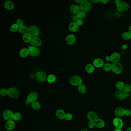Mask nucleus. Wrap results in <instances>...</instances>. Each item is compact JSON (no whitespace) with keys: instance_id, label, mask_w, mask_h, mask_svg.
Here are the masks:
<instances>
[{"instance_id":"obj_55","label":"nucleus","mask_w":131,"mask_h":131,"mask_svg":"<svg viewBox=\"0 0 131 131\" xmlns=\"http://www.w3.org/2000/svg\"><path fill=\"white\" fill-rule=\"evenodd\" d=\"M80 131H89L87 129H83L82 130H81Z\"/></svg>"},{"instance_id":"obj_10","label":"nucleus","mask_w":131,"mask_h":131,"mask_svg":"<svg viewBox=\"0 0 131 131\" xmlns=\"http://www.w3.org/2000/svg\"><path fill=\"white\" fill-rule=\"evenodd\" d=\"M127 93H126L124 90H119L116 93L115 96L116 98L119 100H123L126 97Z\"/></svg>"},{"instance_id":"obj_27","label":"nucleus","mask_w":131,"mask_h":131,"mask_svg":"<svg viewBox=\"0 0 131 131\" xmlns=\"http://www.w3.org/2000/svg\"><path fill=\"white\" fill-rule=\"evenodd\" d=\"M32 38H33L29 33L24 34L22 36L23 40L25 42L28 43L31 42Z\"/></svg>"},{"instance_id":"obj_1","label":"nucleus","mask_w":131,"mask_h":131,"mask_svg":"<svg viewBox=\"0 0 131 131\" xmlns=\"http://www.w3.org/2000/svg\"><path fill=\"white\" fill-rule=\"evenodd\" d=\"M80 8L82 11L87 13L91 10L92 6L91 4L87 0H83L80 5Z\"/></svg>"},{"instance_id":"obj_49","label":"nucleus","mask_w":131,"mask_h":131,"mask_svg":"<svg viewBox=\"0 0 131 131\" xmlns=\"http://www.w3.org/2000/svg\"><path fill=\"white\" fill-rule=\"evenodd\" d=\"M74 1L75 2H77V3H80L81 4L82 2H83V0H75Z\"/></svg>"},{"instance_id":"obj_50","label":"nucleus","mask_w":131,"mask_h":131,"mask_svg":"<svg viewBox=\"0 0 131 131\" xmlns=\"http://www.w3.org/2000/svg\"><path fill=\"white\" fill-rule=\"evenodd\" d=\"M114 131H122L121 128H115L114 129Z\"/></svg>"},{"instance_id":"obj_39","label":"nucleus","mask_w":131,"mask_h":131,"mask_svg":"<svg viewBox=\"0 0 131 131\" xmlns=\"http://www.w3.org/2000/svg\"><path fill=\"white\" fill-rule=\"evenodd\" d=\"M124 90L125 91L126 93H128L131 91V86L129 84H126L125 85L124 88Z\"/></svg>"},{"instance_id":"obj_33","label":"nucleus","mask_w":131,"mask_h":131,"mask_svg":"<svg viewBox=\"0 0 131 131\" xmlns=\"http://www.w3.org/2000/svg\"><path fill=\"white\" fill-rule=\"evenodd\" d=\"M125 84L122 82H118L116 84V87L119 90H123L125 86Z\"/></svg>"},{"instance_id":"obj_18","label":"nucleus","mask_w":131,"mask_h":131,"mask_svg":"<svg viewBox=\"0 0 131 131\" xmlns=\"http://www.w3.org/2000/svg\"><path fill=\"white\" fill-rule=\"evenodd\" d=\"M111 61L113 63L118 62V61L120 60V56L118 53L115 52L112 54L110 56Z\"/></svg>"},{"instance_id":"obj_42","label":"nucleus","mask_w":131,"mask_h":131,"mask_svg":"<svg viewBox=\"0 0 131 131\" xmlns=\"http://www.w3.org/2000/svg\"><path fill=\"white\" fill-rule=\"evenodd\" d=\"M23 21L21 19H18L17 20V24L19 26V27H20V26H22L23 25Z\"/></svg>"},{"instance_id":"obj_38","label":"nucleus","mask_w":131,"mask_h":131,"mask_svg":"<svg viewBox=\"0 0 131 131\" xmlns=\"http://www.w3.org/2000/svg\"><path fill=\"white\" fill-rule=\"evenodd\" d=\"M77 16L79 19H83L86 16V14L82 11H80L77 14Z\"/></svg>"},{"instance_id":"obj_53","label":"nucleus","mask_w":131,"mask_h":131,"mask_svg":"<svg viewBox=\"0 0 131 131\" xmlns=\"http://www.w3.org/2000/svg\"><path fill=\"white\" fill-rule=\"evenodd\" d=\"M120 1H119V0H116L115 1V3L116 4H119L120 2Z\"/></svg>"},{"instance_id":"obj_19","label":"nucleus","mask_w":131,"mask_h":131,"mask_svg":"<svg viewBox=\"0 0 131 131\" xmlns=\"http://www.w3.org/2000/svg\"><path fill=\"white\" fill-rule=\"evenodd\" d=\"M15 126V123L13 120H10L6 122L5 123V128L8 131L12 130Z\"/></svg>"},{"instance_id":"obj_5","label":"nucleus","mask_w":131,"mask_h":131,"mask_svg":"<svg viewBox=\"0 0 131 131\" xmlns=\"http://www.w3.org/2000/svg\"><path fill=\"white\" fill-rule=\"evenodd\" d=\"M70 83L73 86H79L82 84V80L81 78L77 75H74L70 79Z\"/></svg>"},{"instance_id":"obj_11","label":"nucleus","mask_w":131,"mask_h":131,"mask_svg":"<svg viewBox=\"0 0 131 131\" xmlns=\"http://www.w3.org/2000/svg\"><path fill=\"white\" fill-rule=\"evenodd\" d=\"M31 44L35 47H38L42 45V41L40 38L38 37L32 38L31 42Z\"/></svg>"},{"instance_id":"obj_24","label":"nucleus","mask_w":131,"mask_h":131,"mask_svg":"<svg viewBox=\"0 0 131 131\" xmlns=\"http://www.w3.org/2000/svg\"><path fill=\"white\" fill-rule=\"evenodd\" d=\"M5 8L8 10H12L14 8V5L11 1L9 0L6 1L4 3Z\"/></svg>"},{"instance_id":"obj_34","label":"nucleus","mask_w":131,"mask_h":131,"mask_svg":"<svg viewBox=\"0 0 131 131\" xmlns=\"http://www.w3.org/2000/svg\"><path fill=\"white\" fill-rule=\"evenodd\" d=\"M22 118V115L19 112H16L14 114L13 120L16 121H18Z\"/></svg>"},{"instance_id":"obj_37","label":"nucleus","mask_w":131,"mask_h":131,"mask_svg":"<svg viewBox=\"0 0 131 131\" xmlns=\"http://www.w3.org/2000/svg\"><path fill=\"white\" fill-rule=\"evenodd\" d=\"M0 94L2 96H6L8 94V90L5 88L2 89L0 90Z\"/></svg>"},{"instance_id":"obj_2","label":"nucleus","mask_w":131,"mask_h":131,"mask_svg":"<svg viewBox=\"0 0 131 131\" xmlns=\"http://www.w3.org/2000/svg\"><path fill=\"white\" fill-rule=\"evenodd\" d=\"M8 95L12 98L17 99L19 96V91L17 88L12 87L8 89Z\"/></svg>"},{"instance_id":"obj_40","label":"nucleus","mask_w":131,"mask_h":131,"mask_svg":"<svg viewBox=\"0 0 131 131\" xmlns=\"http://www.w3.org/2000/svg\"><path fill=\"white\" fill-rule=\"evenodd\" d=\"M73 118V116L70 113H68L66 114L65 116V119L68 121H70Z\"/></svg>"},{"instance_id":"obj_13","label":"nucleus","mask_w":131,"mask_h":131,"mask_svg":"<svg viewBox=\"0 0 131 131\" xmlns=\"http://www.w3.org/2000/svg\"><path fill=\"white\" fill-rule=\"evenodd\" d=\"M38 98V94L35 92H32L29 94L27 98V100L30 103L36 101Z\"/></svg>"},{"instance_id":"obj_32","label":"nucleus","mask_w":131,"mask_h":131,"mask_svg":"<svg viewBox=\"0 0 131 131\" xmlns=\"http://www.w3.org/2000/svg\"><path fill=\"white\" fill-rule=\"evenodd\" d=\"M19 27L17 24H14L10 26V29L11 32L15 33L19 30Z\"/></svg>"},{"instance_id":"obj_7","label":"nucleus","mask_w":131,"mask_h":131,"mask_svg":"<svg viewBox=\"0 0 131 131\" xmlns=\"http://www.w3.org/2000/svg\"><path fill=\"white\" fill-rule=\"evenodd\" d=\"M3 118L7 121L12 120L14 119V114L12 112L9 110H6L3 113Z\"/></svg>"},{"instance_id":"obj_36","label":"nucleus","mask_w":131,"mask_h":131,"mask_svg":"<svg viewBox=\"0 0 131 131\" xmlns=\"http://www.w3.org/2000/svg\"><path fill=\"white\" fill-rule=\"evenodd\" d=\"M122 37L125 40H129L131 38V34L129 32H126L122 34Z\"/></svg>"},{"instance_id":"obj_44","label":"nucleus","mask_w":131,"mask_h":131,"mask_svg":"<svg viewBox=\"0 0 131 131\" xmlns=\"http://www.w3.org/2000/svg\"><path fill=\"white\" fill-rule=\"evenodd\" d=\"M83 20L82 19H79L76 22V23L79 26H81L82 24H83Z\"/></svg>"},{"instance_id":"obj_31","label":"nucleus","mask_w":131,"mask_h":131,"mask_svg":"<svg viewBox=\"0 0 131 131\" xmlns=\"http://www.w3.org/2000/svg\"><path fill=\"white\" fill-rule=\"evenodd\" d=\"M56 77L54 75H50L47 77V82L50 83H53L56 81Z\"/></svg>"},{"instance_id":"obj_48","label":"nucleus","mask_w":131,"mask_h":131,"mask_svg":"<svg viewBox=\"0 0 131 131\" xmlns=\"http://www.w3.org/2000/svg\"><path fill=\"white\" fill-rule=\"evenodd\" d=\"M105 59L107 61H111V58H110V56H107L105 58Z\"/></svg>"},{"instance_id":"obj_22","label":"nucleus","mask_w":131,"mask_h":131,"mask_svg":"<svg viewBox=\"0 0 131 131\" xmlns=\"http://www.w3.org/2000/svg\"><path fill=\"white\" fill-rule=\"evenodd\" d=\"M95 126L99 128H102L104 127L105 125L104 121L101 119H97L95 122Z\"/></svg>"},{"instance_id":"obj_25","label":"nucleus","mask_w":131,"mask_h":131,"mask_svg":"<svg viewBox=\"0 0 131 131\" xmlns=\"http://www.w3.org/2000/svg\"><path fill=\"white\" fill-rule=\"evenodd\" d=\"M20 56L21 57H25L29 54V50L27 48H23L20 52Z\"/></svg>"},{"instance_id":"obj_43","label":"nucleus","mask_w":131,"mask_h":131,"mask_svg":"<svg viewBox=\"0 0 131 131\" xmlns=\"http://www.w3.org/2000/svg\"><path fill=\"white\" fill-rule=\"evenodd\" d=\"M131 111L129 109H126L125 111V115L126 116H129L131 115Z\"/></svg>"},{"instance_id":"obj_45","label":"nucleus","mask_w":131,"mask_h":131,"mask_svg":"<svg viewBox=\"0 0 131 131\" xmlns=\"http://www.w3.org/2000/svg\"><path fill=\"white\" fill-rule=\"evenodd\" d=\"M79 19L77 16H73V17L72 18V22H76L77 20Z\"/></svg>"},{"instance_id":"obj_15","label":"nucleus","mask_w":131,"mask_h":131,"mask_svg":"<svg viewBox=\"0 0 131 131\" xmlns=\"http://www.w3.org/2000/svg\"><path fill=\"white\" fill-rule=\"evenodd\" d=\"M87 117L90 121L95 122L97 119V114L92 111L89 112L87 114Z\"/></svg>"},{"instance_id":"obj_23","label":"nucleus","mask_w":131,"mask_h":131,"mask_svg":"<svg viewBox=\"0 0 131 131\" xmlns=\"http://www.w3.org/2000/svg\"><path fill=\"white\" fill-rule=\"evenodd\" d=\"M79 25L76 22H72L70 24L69 26V29L72 32H75L77 31Z\"/></svg>"},{"instance_id":"obj_29","label":"nucleus","mask_w":131,"mask_h":131,"mask_svg":"<svg viewBox=\"0 0 131 131\" xmlns=\"http://www.w3.org/2000/svg\"><path fill=\"white\" fill-rule=\"evenodd\" d=\"M85 70L88 73H92L94 70V66L91 64H88L85 66Z\"/></svg>"},{"instance_id":"obj_6","label":"nucleus","mask_w":131,"mask_h":131,"mask_svg":"<svg viewBox=\"0 0 131 131\" xmlns=\"http://www.w3.org/2000/svg\"><path fill=\"white\" fill-rule=\"evenodd\" d=\"M117 9L121 12H125L128 10L129 6L128 3L124 2H120L117 5Z\"/></svg>"},{"instance_id":"obj_30","label":"nucleus","mask_w":131,"mask_h":131,"mask_svg":"<svg viewBox=\"0 0 131 131\" xmlns=\"http://www.w3.org/2000/svg\"><path fill=\"white\" fill-rule=\"evenodd\" d=\"M31 106L34 110H38L41 108V105L40 103L35 101L31 103Z\"/></svg>"},{"instance_id":"obj_35","label":"nucleus","mask_w":131,"mask_h":131,"mask_svg":"<svg viewBox=\"0 0 131 131\" xmlns=\"http://www.w3.org/2000/svg\"><path fill=\"white\" fill-rule=\"evenodd\" d=\"M103 68L105 72H109L112 70V64L106 63L103 66Z\"/></svg>"},{"instance_id":"obj_17","label":"nucleus","mask_w":131,"mask_h":131,"mask_svg":"<svg viewBox=\"0 0 131 131\" xmlns=\"http://www.w3.org/2000/svg\"><path fill=\"white\" fill-rule=\"evenodd\" d=\"M125 110L123 108L120 107L117 108L115 111V115L117 117H122L125 115Z\"/></svg>"},{"instance_id":"obj_3","label":"nucleus","mask_w":131,"mask_h":131,"mask_svg":"<svg viewBox=\"0 0 131 131\" xmlns=\"http://www.w3.org/2000/svg\"><path fill=\"white\" fill-rule=\"evenodd\" d=\"M29 34L31 36L32 38L37 37L39 35L40 31L39 28L35 25H31L29 28Z\"/></svg>"},{"instance_id":"obj_51","label":"nucleus","mask_w":131,"mask_h":131,"mask_svg":"<svg viewBox=\"0 0 131 131\" xmlns=\"http://www.w3.org/2000/svg\"><path fill=\"white\" fill-rule=\"evenodd\" d=\"M122 48L123 49H126V48H127V45H123Z\"/></svg>"},{"instance_id":"obj_28","label":"nucleus","mask_w":131,"mask_h":131,"mask_svg":"<svg viewBox=\"0 0 131 131\" xmlns=\"http://www.w3.org/2000/svg\"><path fill=\"white\" fill-rule=\"evenodd\" d=\"M78 90L79 92L82 94H84L86 93L87 89L85 86L83 84H81L78 87Z\"/></svg>"},{"instance_id":"obj_9","label":"nucleus","mask_w":131,"mask_h":131,"mask_svg":"<svg viewBox=\"0 0 131 131\" xmlns=\"http://www.w3.org/2000/svg\"><path fill=\"white\" fill-rule=\"evenodd\" d=\"M29 54L31 56L36 57L39 56L40 53L39 49L35 47H29Z\"/></svg>"},{"instance_id":"obj_14","label":"nucleus","mask_w":131,"mask_h":131,"mask_svg":"<svg viewBox=\"0 0 131 131\" xmlns=\"http://www.w3.org/2000/svg\"><path fill=\"white\" fill-rule=\"evenodd\" d=\"M66 41L68 44L70 45L74 44L75 42V37L73 34L68 35L66 38Z\"/></svg>"},{"instance_id":"obj_52","label":"nucleus","mask_w":131,"mask_h":131,"mask_svg":"<svg viewBox=\"0 0 131 131\" xmlns=\"http://www.w3.org/2000/svg\"><path fill=\"white\" fill-rule=\"evenodd\" d=\"M129 32L130 33L131 35V25L129 27Z\"/></svg>"},{"instance_id":"obj_41","label":"nucleus","mask_w":131,"mask_h":131,"mask_svg":"<svg viewBox=\"0 0 131 131\" xmlns=\"http://www.w3.org/2000/svg\"><path fill=\"white\" fill-rule=\"evenodd\" d=\"M95 122H93V121H90L89 122V123H88V126L91 129H92V128H94L95 127Z\"/></svg>"},{"instance_id":"obj_54","label":"nucleus","mask_w":131,"mask_h":131,"mask_svg":"<svg viewBox=\"0 0 131 131\" xmlns=\"http://www.w3.org/2000/svg\"><path fill=\"white\" fill-rule=\"evenodd\" d=\"M126 131H131V127L128 128L127 130H126Z\"/></svg>"},{"instance_id":"obj_4","label":"nucleus","mask_w":131,"mask_h":131,"mask_svg":"<svg viewBox=\"0 0 131 131\" xmlns=\"http://www.w3.org/2000/svg\"><path fill=\"white\" fill-rule=\"evenodd\" d=\"M112 70L114 73L116 74H119L123 70L122 66L118 62L113 63L112 64Z\"/></svg>"},{"instance_id":"obj_26","label":"nucleus","mask_w":131,"mask_h":131,"mask_svg":"<svg viewBox=\"0 0 131 131\" xmlns=\"http://www.w3.org/2000/svg\"><path fill=\"white\" fill-rule=\"evenodd\" d=\"M19 31L22 34H25L29 32V28L27 26L23 25L19 27Z\"/></svg>"},{"instance_id":"obj_20","label":"nucleus","mask_w":131,"mask_h":131,"mask_svg":"<svg viewBox=\"0 0 131 131\" xmlns=\"http://www.w3.org/2000/svg\"><path fill=\"white\" fill-rule=\"evenodd\" d=\"M104 62L102 59L97 58L94 59L93 61V65L96 67L100 68L103 66Z\"/></svg>"},{"instance_id":"obj_12","label":"nucleus","mask_w":131,"mask_h":131,"mask_svg":"<svg viewBox=\"0 0 131 131\" xmlns=\"http://www.w3.org/2000/svg\"><path fill=\"white\" fill-rule=\"evenodd\" d=\"M113 123L116 128H121L123 127V121L119 118H115L113 120Z\"/></svg>"},{"instance_id":"obj_21","label":"nucleus","mask_w":131,"mask_h":131,"mask_svg":"<svg viewBox=\"0 0 131 131\" xmlns=\"http://www.w3.org/2000/svg\"><path fill=\"white\" fill-rule=\"evenodd\" d=\"M66 114L65 112L61 109L57 110L56 112V116L57 118L60 120H62L65 118Z\"/></svg>"},{"instance_id":"obj_46","label":"nucleus","mask_w":131,"mask_h":131,"mask_svg":"<svg viewBox=\"0 0 131 131\" xmlns=\"http://www.w3.org/2000/svg\"><path fill=\"white\" fill-rule=\"evenodd\" d=\"M109 1V0H100L101 2H102L103 4H106Z\"/></svg>"},{"instance_id":"obj_16","label":"nucleus","mask_w":131,"mask_h":131,"mask_svg":"<svg viewBox=\"0 0 131 131\" xmlns=\"http://www.w3.org/2000/svg\"><path fill=\"white\" fill-rule=\"evenodd\" d=\"M70 10L72 14H77L80 12L81 10L80 7L76 4H72L70 8Z\"/></svg>"},{"instance_id":"obj_47","label":"nucleus","mask_w":131,"mask_h":131,"mask_svg":"<svg viewBox=\"0 0 131 131\" xmlns=\"http://www.w3.org/2000/svg\"><path fill=\"white\" fill-rule=\"evenodd\" d=\"M90 2H92V3H98L99 2H100V0H90Z\"/></svg>"},{"instance_id":"obj_8","label":"nucleus","mask_w":131,"mask_h":131,"mask_svg":"<svg viewBox=\"0 0 131 131\" xmlns=\"http://www.w3.org/2000/svg\"><path fill=\"white\" fill-rule=\"evenodd\" d=\"M36 79L39 82H44L47 79L46 74L43 71H39L36 74Z\"/></svg>"}]
</instances>
